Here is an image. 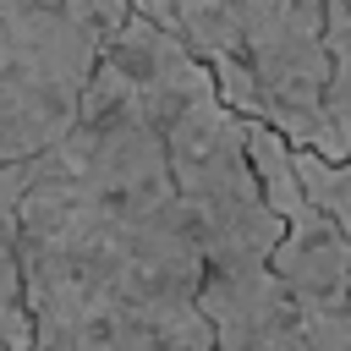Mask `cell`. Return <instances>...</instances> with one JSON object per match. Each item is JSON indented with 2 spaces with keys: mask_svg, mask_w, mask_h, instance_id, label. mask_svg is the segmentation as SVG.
<instances>
[{
  "mask_svg": "<svg viewBox=\"0 0 351 351\" xmlns=\"http://www.w3.org/2000/svg\"><path fill=\"white\" fill-rule=\"evenodd\" d=\"M16 247L38 351H214L203 252L115 44L82 126L27 170Z\"/></svg>",
  "mask_w": 351,
  "mask_h": 351,
  "instance_id": "obj_1",
  "label": "cell"
},
{
  "mask_svg": "<svg viewBox=\"0 0 351 351\" xmlns=\"http://www.w3.org/2000/svg\"><path fill=\"white\" fill-rule=\"evenodd\" d=\"M291 154H296V148H291ZM296 170H302L307 197L340 225V236H346V247H351V159H346V165H329V159H318V154H296Z\"/></svg>",
  "mask_w": 351,
  "mask_h": 351,
  "instance_id": "obj_6",
  "label": "cell"
},
{
  "mask_svg": "<svg viewBox=\"0 0 351 351\" xmlns=\"http://www.w3.org/2000/svg\"><path fill=\"white\" fill-rule=\"evenodd\" d=\"M126 11L121 0L0 5V176L49 159L82 126Z\"/></svg>",
  "mask_w": 351,
  "mask_h": 351,
  "instance_id": "obj_3",
  "label": "cell"
},
{
  "mask_svg": "<svg viewBox=\"0 0 351 351\" xmlns=\"http://www.w3.org/2000/svg\"><path fill=\"white\" fill-rule=\"evenodd\" d=\"M329 49H335V88H329L335 154H329V165H346L351 159V0L329 5Z\"/></svg>",
  "mask_w": 351,
  "mask_h": 351,
  "instance_id": "obj_5",
  "label": "cell"
},
{
  "mask_svg": "<svg viewBox=\"0 0 351 351\" xmlns=\"http://www.w3.org/2000/svg\"><path fill=\"white\" fill-rule=\"evenodd\" d=\"M137 11L208 71L236 121L274 132L296 154H335V49L324 0H197Z\"/></svg>",
  "mask_w": 351,
  "mask_h": 351,
  "instance_id": "obj_2",
  "label": "cell"
},
{
  "mask_svg": "<svg viewBox=\"0 0 351 351\" xmlns=\"http://www.w3.org/2000/svg\"><path fill=\"white\" fill-rule=\"evenodd\" d=\"M27 170L0 176V351H38L27 280H22V247H16V203L27 192Z\"/></svg>",
  "mask_w": 351,
  "mask_h": 351,
  "instance_id": "obj_4",
  "label": "cell"
}]
</instances>
